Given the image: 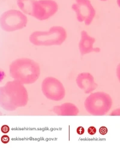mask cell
Instances as JSON below:
<instances>
[{
    "mask_svg": "<svg viewBox=\"0 0 120 150\" xmlns=\"http://www.w3.org/2000/svg\"><path fill=\"white\" fill-rule=\"evenodd\" d=\"M10 73L13 78L18 82L31 84L39 78L40 68L36 61L23 58L18 59L12 62L10 66Z\"/></svg>",
    "mask_w": 120,
    "mask_h": 150,
    "instance_id": "cell-1",
    "label": "cell"
},
{
    "mask_svg": "<svg viewBox=\"0 0 120 150\" xmlns=\"http://www.w3.org/2000/svg\"><path fill=\"white\" fill-rule=\"evenodd\" d=\"M67 34L64 28L60 26L52 27L48 31H37L30 36V42L38 46H59L67 39Z\"/></svg>",
    "mask_w": 120,
    "mask_h": 150,
    "instance_id": "cell-2",
    "label": "cell"
},
{
    "mask_svg": "<svg viewBox=\"0 0 120 150\" xmlns=\"http://www.w3.org/2000/svg\"><path fill=\"white\" fill-rule=\"evenodd\" d=\"M85 109L92 115L101 116L106 114L112 105L111 96L104 92L90 94L84 103Z\"/></svg>",
    "mask_w": 120,
    "mask_h": 150,
    "instance_id": "cell-3",
    "label": "cell"
},
{
    "mask_svg": "<svg viewBox=\"0 0 120 150\" xmlns=\"http://www.w3.org/2000/svg\"><path fill=\"white\" fill-rule=\"evenodd\" d=\"M28 18L25 14L17 10H11L4 13L0 18V25L7 31L22 30L27 26Z\"/></svg>",
    "mask_w": 120,
    "mask_h": 150,
    "instance_id": "cell-4",
    "label": "cell"
},
{
    "mask_svg": "<svg viewBox=\"0 0 120 150\" xmlns=\"http://www.w3.org/2000/svg\"><path fill=\"white\" fill-rule=\"evenodd\" d=\"M58 10V5L54 0H34L31 16L39 21H44L53 16Z\"/></svg>",
    "mask_w": 120,
    "mask_h": 150,
    "instance_id": "cell-5",
    "label": "cell"
},
{
    "mask_svg": "<svg viewBox=\"0 0 120 150\" xmlns=\"http://www.w3.org/2000/svg\"><path fill=\"white\" fill-rule=\"evenodd\" d=\"M42 90L44 96L53 101H59L65 97V88L63 83L58 79L48 77L42 83Z\"/></svg>",
    "mask_w": 120,
    "mask_h": 150,
    "instance_id": "cell-6",
    "label": "cell"
},
{
    "mask_svg": "<svg viewBox=\"0 0 120 150\" xmlns=\"http://www.w3.org/2000/svg\"><path fill=\"white\" fill-rule=\"evenodd\" d=\"M71 8L76 13L77 20L90 25L93 21L96 11L90 0H75Z\"/></svg>",
    "mask_w": 120,
    "mask_h": 150,
    "instance_id": "cell-7",
    "label": "cell"
},
{
    "mask_svg": "<svg viewBox=\"0 0 120 150\" xmlns=\"http://www.w3.org/2000/svg\"><path fill=\"white\" fill-rule=\"evenodd\" d=\"M76 83L79 88L85 93H90L97 87L93 76L88 72L80 73L76 78Z\"/></svg>",
    "mask_w": 120,
    "mask_h": 150,
    "instance_id": "cell-8",
    "label": "cell"
},
{
    "mask_svg": "<svg viewBox=\"0 0 120 150\" xmlns=\"http://www.w3.org/2000/svg\"><path fill=\"white\" fill-rule=\"evenodd\" d=\"M95 42L94 37L90 36L86 31H82L80 33V39L79 43V49L82 55L96 51L93 45Z\"/></svg>",
    "mask_w": 120,
    "mask_h": 150,
    "instance_id": "cell-9",
    "label": "cell"
},
{
    "mask_svg": "<svg viewBox=\"0 0 120 150\" xmlns=\"http://www.w3.org/2000/svg\"><path fill=\"white\" fill-rule=\"evenodd\" d=\"M53 112L60 116H75L79 113V109L74 104L66 103L55 106L53 108Z\"/></svg>",
    "mask_w": 120,
    "mask_h": 150,
    "instance_id": "cell-10",
    "label": "cell"
},
{
    "mask_svg": "<svg viewBox=\"0 0 120 150\" xmlns=\"http://www.w3.org/2000/svg\"><path fill=\"white\" fill-rule=\"evenodd\" d=\"M34 1V0H17V4L24 14L31 16Z\"/></svg>",
    "mask_w": 120,
    "mask_h": 150,
    "instance_id": "cell-11",
    "label": "cell"
},
{
    "mask_svg": "<svg viewBox=\"0 0 120 150\" xmlns=\"http://www.w3.org/2000/svg\"><path fill=\"white\" fill-rule=\"evenodd\" d=\"M97 132V129L95 127L91 126L88 129V133L90 135H94Z\"/></svg>",
    "mask_w": 120,
    "mask_h": 150,
    "instance_id": "cell-12",
    "label": "cell"
},
{
    "mask_svg": "<svg viewBox=\"0 0 120 150\" xmlns=\"http://www.w3.org/2000/svg\"><path fill=\"white\" fill-rule=\"evenodd\" d=\"M99 133L102 135H105L107 133V129L106 127H101L99 129Z\"/></svg>",
    "mask_w": 120,
    "mask_h": 150,
    "instance_id": "cell-13",
    "label": "cell"
},
{
    "mask_svg": "<svg viewBox=\"0 0 120 150\" xmlns=\"http://www.w3.org/2000/svg\"><path fill=\"white\" fill-rule=\"evenodd\" d=\"M76 132L78 134L82 135L84 133V132H85V129H84L83 127H81V126L78 127L76 129Z\"/></svg>",
    "mask_w": 120,
    "mask_h": 150,
    "instance_id": "cell-14",
    "label": "cell"
},
{
    "mask_svg": "<svg viewBox=\"0 0 120 150\" xmlns=\"http://www.w3.org/2000/svg\"><path fill=\"white\" fill-rule=\"evenodd\" d=\"M9 141H10V137L8 136H7V135H4L1 137V141L4 144L8 143L9 142Z\"/></svg>",
    "mask_w": 120,
    "mask_h": 150,
    "instance_id": "cell-15",
    "label": "cell"
},
{
    "mask_svg": "<svg viewBox=\"0 0 120 150\" xmlns=\"http://www.w3.org/2000/svg\"><path fill=\"white\" fill-rule=\"evenodd\" d=\"M10 130V128L8 126H7V125H4V126H2L1 127V131L3 133H7Z\"/></svg>",
    "mask_w": 120,
    "mask_h": 150,
    "instance_id": "cell-16",
    "label": "cell"
},
{
    "mask_svg": "<svg viewBox=\"0 0 120 150\" xmlns=\"http://www.w3.org/2000/svg\"><path fill=\"white\" fill-rule=\"evenodd\" d=\"M1 73H2V72H1V71H0V78H3V76H2V75H1Z\"/></svg>",
    "mask_w": 120,
    "mask_h": 150,
    "instance_id": "cell-17",
    "label": "cell"
},
{
    "mask_svg": "<svg viewBox=\"0 0 120 150\" xmlns=\"http://www.w3.org/2000/svg\"><path fill=\"white\" fill-rule=\"evenodd\" d=\"M100 1H107V0H100Z\"/></svg>",
    "mask_w": 120,
    "mask_h": 150,
    "instance_id": "cell-18",
    "label": "cell"
}]
</instances>
